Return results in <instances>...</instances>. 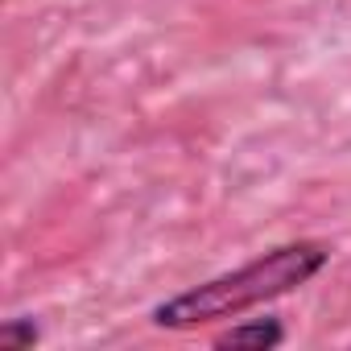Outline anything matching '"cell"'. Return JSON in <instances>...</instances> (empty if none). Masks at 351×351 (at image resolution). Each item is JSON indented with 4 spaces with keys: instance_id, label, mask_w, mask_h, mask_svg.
<instances>
[{
    "instance_id": "1",
    "label": "cell",
    "mask_w": 351,
    "mask_h": 351,
    "mask_svg": "<svg viewBox=\"0 0 351 351\" xmlns=\"http://www.w3.org/2000/svg\"><path fill=\"white\" fill-rule=\"evenodd\" d=\"M330 265V248L318 240H293L281 244L232 273H219L203 285H191L182 293H173L169 302L153 306V322L165 330H191L203 322H223V318H240L252 306L277 302L293 289H302L306 281H314L322 269Z\"/></svg>"
},
{
    "instance_id": "2",
    "label": "cell",
    "mask_w": 351,
    "mask_h": 351,
    "mask_svg": "<svg viewBox=\"0 0 351 351\" xmlns=\"http://www.w3.org/2000/svg\"><path fill=\"white\" fill-rule=\"evenodd\" d=\"M281 343H285V326L277 318H256V322H244V326L215 335V347H232V351H269Z\"/></svg>"
},
{
    "instance_id": "3",
    "label": "cell",
    "mask_w": 351,
    "mask_h": 351,
    "mask_svg": "<svg viewBox=\"0 0 351 351\" xmlns=\"http://www.w3.org/2000/svg\"><path fill=\"white\" fill-rule=\"evenodd\" d=\"M38 339L42 335H38L34 318H9L5 326H0V347H9V351H29Z\"/></svg>"
}]
</instances>
